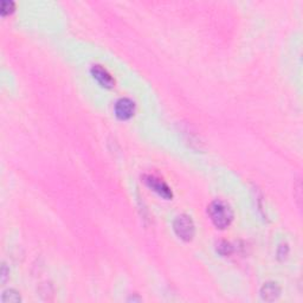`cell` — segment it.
Instances as JSON below:
<instances>
[{"label": "cell", "mask_w": 303, "mask_h": 303, "mask_svg": "<svg viewBox=\"0 0 303 303\" xmlns=\"http://www.w3.org/2000/svg\"><path fill=\"white\" fill-rule=\"evenodd\" d=\"M208 216L217 229L224 230L231 225L234 220V212L229 204L223 200H215L207 207Z\"/></svg>", "instance_id": "cell-1"}, {"label": "cell", "mask_w": 303, "mask_h": 303, "mask_svg": "<svg viewBox=\"0 0 303 303\" xmlns=\"http://www.w3.org/2000/svg\"><path fill=\"white\" fill-rule=\"evenodd\" d=\"M173 230L175 235L184 242H191L194 237L195 226L190 216L180 215L173 223Z\"/></svg>", "instance_id": "cell-2"}, {"label": "cell", "mask_w": 303, "mask_h": 303, "mask_svg": "<svg viewBox=\"0 0 303 303\" xmlns=\"http://www.w3.org/2000/svg\"><path fill=\"white\" fill-rule=\"evenodd\" d=\"M144 182L151 190L154 191L155 193H158L160 197H163L164 199H172L173 193L171 188L168 187V185L163 179L154 175H145Z\"/></svg>", "instance_id": "cell-3"}, {"label": "cell", "mask_w": 303, "mask_h": 303, "mask_svg": "<svg viewBox=\"0 0 303 303\" xmlns=\"http://www.w3.org/2000/svg\"><path fill=\"white\" fill-rule=\"evenodd\" d=\"M135 113V103L131 98H121L115 104V114L120 120L126 121L133 117Z\"/></svg>", "instance_id": "cell-4"}, {"label": "cell", "mask_w": 303, "mask_h": 303, "mask_svg": "<svg viewBox=\"0 0 303 303\" xmlns=\"http://www.w3.org/2000/svg\"><path fill=\"white\" fill-rule=\"evenodd\" d=\"M92 75L93 77L95 78V80L100 83L103 88H113L114 85H115V81H114V78L112 77V75H110L107 70L102 68L101 65H94L92 70Z\"/></svg>", "instance_id": "cell-5"}, {"label": "cell", "mask_w": 303, "mask_h": 303, "mask_svg": "<svg viewBox=\"0 0 303 303\" xmlns=\"http://www.w3.org/2000/svg\"><path fill=\"white\" fill-rule=\"evenodd\" d=\"M279 295H281V288H279V286L275 282L265 283L261 289L262 298L268 302H273L275 300H277Z\"/></svg>", "instance_id": "cell-6"}, {"label": "cell", "mask_w": 303, "mask_h": 303, "mask_svg": "<svg viewBox=\"0 0 303 303\" xmlns=\"http://www.w3.org/2000/svg\"><path fill=\"white\" fill-rule=\"evenodd\" d=\"M2 301L4 303H18L21 302V296H19V294L17 291L14 290H6L5 293L3 295V298Z\"/></svg>", "instance_id": "cell-7"}, {"label": "cell", "mask_w": 303, "mask_h": 303, "mask_svg": "<svg viewBox=\"0 0 303 303\" xmlns=\"http://www.w3.org/2000/svg\"><path fill=\"white\" fill-rule=\"evenodd\" d=\"M217 253L222 256H230L234 253V246L229 242L222 241L217 244Z\"/></svg>", "instance_id": "cell-8"}, {"label": "cell", "mask_w": 303, "mask_h": 303, "mask_svg": "<svg viewBox=\"0 0 303 303\" xmlns=\"http://www.w3.org/2000/svg\"><path fill=\"white\" fill-rule=\"evenodd\" d=\"M14 10V3L10 2V0H4L2 3V7H0V12L3 15L12 13Z\"/></svg>", "instance_id": "cell-9"}, {"label": "cell", "mask_w": 303, "mask_h": 303, "mask_svg": "<svg viewBox=\"0 0 303 303\" xmlns=\"http://www.w3.org/2000/svg\"><path fill=\"white\" fill-rule=\"evenodd\" d=\"M7 274H10V271L6 269V265L5 264H3V266H2V282L3 283L6 282Z\"/></svg>", "instance_id": "cell-10"}]
</instances>
